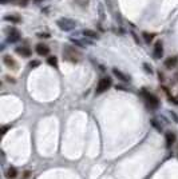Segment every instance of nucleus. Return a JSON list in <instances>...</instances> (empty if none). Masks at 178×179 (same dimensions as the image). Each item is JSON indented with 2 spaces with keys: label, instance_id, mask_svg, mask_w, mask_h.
I'll return each mask as SVG.
<instances>
[{
  "label": "nucleus",
  "instance_id": "nucleus-22",
  "mask_svg": "<svg viewBox=\"0 0 178 179\" xmlns=\"http://www.w3.org/2000/svg\"><path fill=\"white\" fill-rule=\"evenodd\" d=\"M39 64H40V63L38 62V60H32V62H30V67L34 68V67H38Z\"/></svg>",
  "mask_w": 178,
  "mask_h": 179
},
{
  "label": "nucleus",
  "instance_id": "nucleus-1",
  "mask_svg": "<svg viewBox=\"0 0 178 179\" xmlns=\"http://www.w3.org/2000/svg\"><path fill=\"white\" fill-rule=\"evenodd\" d=\"M63 58L68 60V62H72V63H78L80 58H82V54L76 50L74 47H70V46H66L63 48Z\"/></svg>",
  "mask_w": 178,
  "mask_h": 179
},
{
  "label": "nucleus",
  "instance_id": "nucleus-17",
  "mask_svg": "<svg viewBox=\"0 0 178 179\" xmlns=\"http://www.w3.org/2000/svg\"><path fill=\"white\" fill-rule=\"evenodd\" d=\"M4 20H7V22H11V23H19L20 22V18H19V16L11 15V16H6V18H4Z\"/></svg>",
  "mask_w": 178,
  "mask_h": 179
},
{
  "label": "nucleus",
  "instance_id": "nucleus-29",
  "mask_svg": "<svg viewBox=\"0 0 178 179\" xmlns=\"http://www.w3.org/2000/svg\"><path fill=\"white\" fill-rule=\"evenodd\" d=\"M36 2H40V0H36Z\"/></svg>",
  "mask_w": 178,
  "mask_h": 179
},
{
  "label": "nucleus",
  "instance_id": "nucleus-2",
  "mask_svg": "<svg viewBox=\"0 0 178 179\" xmlns=\"http://www.w3.org/2000/svg\"><path fill=\"white\" fill-rule=\"evenodd\" d=\"M56 24H58V27L62 31H72L76 27V22H74V20H71V19H68V18L59 19L58 22H56Z\"/></svg>",
  "mask_w": 178,
  "mask_h": 179
},
{
  "label": "nucleus",
  "instance_id": "nucleus-7",
  "mask_svg": "<svg viewBox=\"0 0 178 179\" xmlns=\"http://www.w3.org/2000/svg\"><path fill=\"white\" fill-rule=\"evenodd\" d=\"M153 55H154V59H161L163 55V47H162V42H157L154 46V50H153Z\"/></svg>",
  "mask_w": 178,
  "mask_h": 179
},
{
  "label": "nucleus",
  "instance_id": "nucleus-9",
  "mask_svg": "<svg viewBox=\"0 0 178 179\" xmlns=\"http://www.w3.org/2000/svg\"><path fill=\"white\" fill-rule=\"evenodd\" d=\"M178 63V58L177 56H170V58H167L165 60V67L167 68V70H172V68H174Z\"/></svg>",
  "mask_w": 178,
  "mask_h": 179
},
{
  "label": "nucleus",
  "instance_id": "nucleus-3",
  "mask_svg": "<svg viewBox=\"0 0 178 179\" xmlns=\"http://www.w3.org/2000/svg\"><path fill=\"white\" fill-rule=\"evenodd\" d=\"M111 84H112L111 79L108 78V76H104V78L99 79V82H98V86H96L95 92H96V94H102V92H104V91H107V90L111 87Z\"/></svg>",
  "mask_w": 178,
  "mask_h": 179
},
{
  "label": "nucleus",
  "instance_id": "nucleus-8",
  "mask_svg": "<svg viewBox=\"0 0 178 179\" xmlns=\"http://www.w3.org/2000/svg\"><path fill=\"white\" fill-rule=\"evenodd\" d=\"M36 52H38V55H40V56H46V55L50 54V47L46 46V44L39 43L38 46H36Z\"/></svg>",
  "mask_w": 178,
  "mask_h": 179
},
{
  "label": "nucleus",
  "instance_id": "nucleus-16",
  "mask_svg": "<svg viewBox=\"0 0 178 179\" xmlns=\"http://www.w3.org/2000/svg\"><path fill=\"white\" fill-rule=\"evenodd\" d=\"M47 63L50 64V66H52L54 68H58V59H56V56H48Z\"/></svg>",
  "mask_w": 178,
  "mask_h": 179
},
{
  "label": "nucleus",
  "instance_id": "nucleus-10",
  "mask_svg": "<svg viewBox=\"0 0 178 179\" xmlns=\"http://www.w3.org/2000/svg\"><path fill=\"white\" fill-rule=\"evenodd\" d=\"M16 54H19L22 56H26V58H30V56H31V50L27 46H22V47L16 48Z\"/></svg>",
  "mask_w": 178,
  "mask_h": 179
},
{
  "label": "nucleus",
  "instance_id": "nucleus-18",
  "mask_svg": "<svg viewBox=\"0 0 178 179\" xmlns=\"http://www.w3.org/2000/svg\"><path fill=\"white\" fill-rule=\"evenodd\" d=\"M154 34H149V32H143V39H145V42L146 43H150L153 39H154Z\"/></svg>",
  "mask_w": 178,
  "mask_h": 179
},
{
  "label": "nucleus",
  "instance_id": "nucleus-12",
  "mask_svg": "<svg viewBox=\"0 0 178 179\" xmlns=\"http://www.w3.org/2000/svg\"><path fill=\"white\" fill-rule=\"evenodd\" d=\"M71 42L75 43V46H78V47H86V46H90V44H91L87 39L80 40V39H76V38H71Z\"/></svg>",
  "mask_w": 178,
  "mask_h": 179
},
{
  "label": "nucleus",
  "instance_id": "nucleus-14",
  "mask_svg": "<svg viewBox=\"0 0 178 179\" xmlns=\"http://www.w3.org/2000/svg\"><path fill=\"white\" fill-rule=\"evenodd\" d=\"M174 142H176V134L172 132V131L166 132V146H167V147H170Z\"/></svg>",
  "mask_w": 178,
  "mask_h": 179
},
{
  "label": "nucleus",
  "instance_id": "nucleus-23",
  "mask_svg": "<svg viewBox=\"0 0 178 179\" xmlns=\"http://www.w3.org/2000/svg\"><path fill=\"white\" fill-rule=\"evenodd\" d=\"M39 38H44V39H47V38H50V35L48 34H38Z\"/></svg>",
  "mask_w": 178,
  "mask_h": 179
},
{
  "label": "nucleus",
  "instance_id": "nucleus-27",
  "mask_svg": "<svg viewBox=\"0 0 178 179\" xmlns=\"http://www.w3.org/2000/svg\"><path fill=\"white\" fill-rule=\"evenodd\" d=\"M170 114H172V116H173V118H174V120H176V122H178V116L176 115V114H174V112H173V111H170Z\"/></svg>",
  "mask_w": 178,
  "mask_h": 179
},
{
  "label": "nucleus",
  "instance_id": "nucleus-28",
  "mask_svg": "<svg viewBox=\"0 0 178 179\" xmlns=\"http://www.w3.org/2000/svg\"><path fill=\"white\" fill-rule=\"evenodd\" d=\"M7 2H12V0H2V3H7ZM15 2V0H14Z\"/></svg>",
  "mask_w": 178,
  "mask_h": 179
},
{
  "label": "nucleus",
  "instance_id": "nucleus-15",
  "mask_svg": "<svg viewBox=\"0 0 178 179\" xmlns=\"http://www.w3.org/2000/svg\"><path fill=\"white\" fill-rule=\"evenodd\" d=\"M6 177L8 178V179H14V178H16L18 177V170H16L15 167H10L7 170V173H6Z\"/></svg>",
  "mask_w": 178,
  "mask_h": 179
},
{
  "label": "nucleus",
  "instance_id": "nucleus-19",
  "mask_svg": "<svg viewBox=\"0 0 178 179\" xmlns=\"http://www.w3.org/2000/svg\"><path fill=\"white\" fill-rule=\"evenodd\" d=\"M150 122H151V124H153V126H154V127H155L157 130H158V131H159V132H161V131H162V126H161V124H158V123H157V120H155V119H151Z\"/></svg>",
  "mask_w": 178,
  "mask_h": 179
},
{
  "label": "nucleus",
  "instance_id": "nucleus-20",
  "mask_svg": "<svg viewBox=\"0 0 178 179\" xmlns=\"http://www.w3.org/2000/svg\"><path fill=\"white\" fill-rule=\"evenodd\" d=\"M27 2H28V0H15V3L18 4V6H22V7H26Z\"/></svg>",
  "mask_w": 178,
  "mask_h": 179
},
{
  "label": "nucleus",
  "instance_id": "nucleus-11",
  "mask_svg": "<svg viewBox=\"0 0 178 179\" xmlns=\"http://www.w3.org/2000/svg\"><path fill=\"white\" fill-rule=\"evenodd\" d=\"M112 74H114L119 80H122V82H130V76H126L122 71L117 70V68H112Z\"/></svg>",
  "mask_w": 178,
  "mask_h": 179
},
{
  "label": "nucleus",
  "instance_id": "nucleus-4",
  "mask_svg": "<svg viewBox=\"0 0 178 179\" xmlns=\"http://www.w3.org/2000/svg\"><path fill=\"white\" fill-rule=\"evenodd\" d=\"M142 95L145 96V99H146V102L149 103V106L153 108H157L159 106V102H158V98H157L155 95H153V94H149L146 90H142Z\"/></svg>",
  "mask_w": 178,
  "mask_h": 179
},
{
  "label": "nucleus",
  "instance_id": "nucleus-13",
  "mask_svg": "<svg viewBox=\"0 0 178 179\" xmlns=\"http://www.w3.org/2000/svg\"><path fill=\"white\" fill-rule=\"evenodd\" d=\"M82 34L84 35V38H90V39H98L99 38L98 32H95V31H92V30H83Z\"/></svg>",
  "mask_w": 178,
  "mask_h": 179
},
{
  "label": "nucleus",
  "instance_id": "nucleus-24",
  "mask_svg": "<svg viewBox=\"0 0 178 179\" xmlns=\"http://www.w3.org/2000/svg\"><path fill=\"white\" fill-rule=\"evenodd\" d=\"M6 79H7V82H11V83H15V79H14V78H11V76H6Z\"/></svg>",
  "mask_w": 178,
  "mask_h": 179
},
{
  "label": "nucleus",
  "instance_id": "nucleus-21",
  "mask_svg": "<svg viewBox=\"0 0 178 179\" xmlns=\"http://www.w3.org/2000/svg\"><path fill=\"white\" fill-rule=\"evenodd\" d=\"M143 67H145V71H146V72H149V74H153V70H151V67L149 66L147 63H145V64H143Z\"/></svg>",
  "mask_w": 178,
  "mask_h": 179
},
{
  "label": "nucleus",
  "instance_id": "nucleus-26",
  "mask_svg": "<svg viewBox=\"0 0 178 179\" xmlns=\"http://www.w3.org/2000/svg\"><path fill=\"white\" fill-rule=\"evenodd\" d=\"M158 78H159L161 82H163V80H165V79H163V74H162V72H161V71L158 72Z\"/></svg>",
  "mask_w": 178,
  "mask_h": 179
},
{
  "label": "nucleus",
  "instance_id": "nucleus-25",
  "mask_svg": "<svg viewBox=\"0 0 178 179\" xmlns=\"http://www.w3.org/2000/svg\"><path fill=\"white\" fill-rule=\"evenodd\" d=\"M8 128H11V126H4V127H3V132H2L3 135L7 132V130H8Z\"/></svg>",
  "mask_w": 178,
  "mask_h": 179
},
{
  "label": "nucleus",
  "instance_id": "nucleus-6",
  "mask_svg": "<svg viewBox=\"0 0 178 179\" xmlns=\"http://www.w3.org/2000/svg\"><path fill=\"white\" fill-rule=\"evenodd\" d=\"M3 62L8 68H12V70H18V67H19L18 62H16V60L10 55H4L3 56Z\"/></svg>",
  "mask_w": 178,
  "mask_h": 179
},
{
  "label": "nucleus",
  "instance_id": "nucleus-5",
  "mask_svg": "<svg viewBox=\"0 0 178 179\" xmlns=\"http://www.w3.org/2000/svg\"><path fill=\"white\" fill-rule=\"evenodd\" d=\"M7 34H8V42H10V43H15V42H18V40L20 39V32L14 27L8 28Z\"/></svg>",
  "mask_w": 178,
  "mask_h": 179
}]
</instances>
